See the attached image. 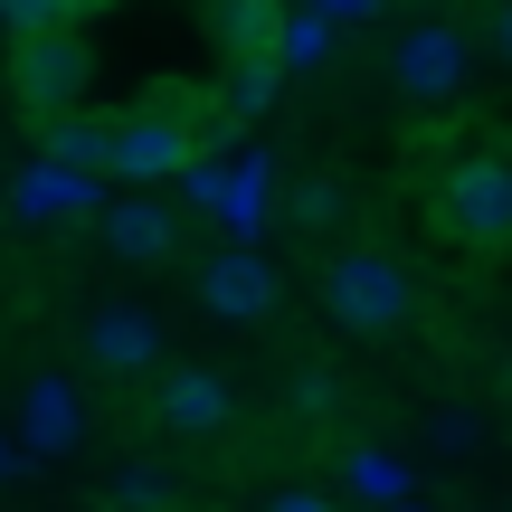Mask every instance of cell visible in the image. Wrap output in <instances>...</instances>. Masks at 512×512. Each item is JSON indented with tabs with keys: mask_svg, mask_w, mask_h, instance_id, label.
I'll return each mask as SVG.
<instances>
[{
	"mask_svg": "<svg viewBox=\"0 0 512 512\" xmlns=\"http://www.w3.org/2000/svg\"><path fill=\"white\" fill-rule=\"evenodd\" d=\"M86 361L114 370V380L162 370V313H143V304H95L86 313Z\"/></svg>",
	"mask_w": 512,
	"mask_h": 512,
	"instance_id": "obj_8",
	"label": "cell"
},
{
	"mask_svg": "<svg viewBox=\"0 0 512 512\" xmlns=\"http://www.w3.org/2000/svg\"><path fill=\"white\" fill-rule=\"evenodd\" d=\"M105 247L124 256V266H171V256H181V219H171L162 200H143V190H133V200L105 209Z\"/></svg>",
	"mask_w": 512,
	"mask_h": 512,
	"instance_id": "obj_9",
	"label": "cell"
},
{
	"mask_svg": "<svg viewBox=\"0 0 512 512\" xmlns=\"http://www.w3.org/2000/svg\"><path fill=\"white\" fill-rule=\"evenodd\" d=\"M465 76H475V48H465V29H446V19H418V29L389 48V86H399L408 105H456Z\"/></svg>",
	"mask_w": 512,
	"mask_h": 512,
	"instance_id": "obj_5",
	"label": "cell"
},
{
	"mask_svg": "<svg viewBox=\"0 0 512 512\" xmlns=\"http://www.w3.org/2000/svg\"><path fill=\"white\" fill-rule=\"evenodd\" d=\"M209 29L228 57H285V0H209Z\"/></svg>",
	"mask_w": 512,
	"mask_h": 512,
	"instance_id": "obj_10",
	"label": "cell"
},
{
	"mask_svg": "<svg viewBox=\"0 0 512 512\" xmlns=\"http://www.w3.org/2000/svg\"><path fill=\"white\" fill-rule=\"evenodd\" d=\"M29 427H38V446H67L76 427H86L76 389H67V380H38V389H29Z\"/></svg>",
	"mask_w": 512,
	"mask_h": 512,
	"instance_id": "obj_12",
	"label": "cell"
},
{
	"mask_svg": "<svg viewBox=\"0 0 512 512\" xmlns=\"http://www.w3.org/2000/svg\"><path fill=\"white\" fill-rule=\"evenodd\" d=\"M86 76H95V57H86V38H76V29H29L10 48V86H19V105H29L38 124L86 105Z\"/></svg>",
	"mask_w": 512,
	"mask_h": 512,
	"instance_id": "obj_3",
	"label": "cell"
},
{
	"mask_svg": "<svg viewBox=\"0 0 512 512\" xmlns=\"http://www.w3.org/2000/svg\"><path fill=\"white\" fill-rule=\"evenodd\" d=\"M152 408H162L171 437H219V427L238 418V389H228V370H209V361H171L162 389H152Z\"/></svg>",
	"mask_w": 512,
	"mask_h": 512,
	"instance_id": "obj_7",
	"label": "cell"
},
{
	"mask_svg": "<svg viewBox=\"0 0 512 512\" xmlns=\"http://www.w3.org/2000/svg\"><path fill=\"white\" fill-rule=\"evenodd\" d=\"M342 475L361 484V494H380V503H399V484H408V475H399V456H380V446H361V456H342Z\"/></svg>",
	"mask_w": 512,
	"mask_h": 512,
	"instance_id": "obj_15",
	"label": "cell"
},
{
	"mask_svg": "<svg viewBox=\"0 0 512 512\" xmlns=\"http://www.w3.org/2000/svg\"><path fill=\"white\" fill-rule=\"evenodd\" d=\"M152 95H162L152 114H124V124H114V181H133V190L190 171V114H181L190 86H152Z\"/></svg>",
	"mask_w": 512,
	"mask_h": 512,
	"instance_id": "obj_4",
	"label": "cell"
},
{
	"mask_svg": "<svg viewBox=\"0 0 512 512\" xmlns=\"http://www.w3.org/2000/svg\"><path fill=\"white\" fill-rule=\"evenodd\" d=\"M323 313L351 332V342H380V332H399L408 313H418V285H408L399 256H380V247H342V256L323 266Z\"/></svg>",
	"mask_w": 512,
	"mask_h": 512,
	"instance_id": "obj_1",
	"label": "cell"
},
{
	"mask_svg": "<svg viewBox=\"0 0 512 512\" xmlns=\"http://www.w3.org/2000/svg\"><path fill=\"white\" fill-rule=\"evenodd\" d=\"M503 389H512V361H503Z\"/></svg>",
	"mask_w": 512,
	"mask_h": 512,
	"instance_id": "obj_22",
	"label": "cell"
},
{
	"mask_svg": "<svg viewBox=\"0 0 512 512\" xmlns=\"http://www.w3.org/2000/svg\"><path fill=\"white\" fill-rule=\"evenodd\" d=\"M294 408H304V418H323V408H332V380H323V370H304V380H294Z\"/></svg>",
	"mask_w": 512,
	"mask_h": 512,
	"instance_id": "obj_18",
	"label": "cell"
},
{
	"mask_svg": "<svg viewBox=\"0 0 512 512\" xmlns=\"http://www.w3.org/2000/svg\"><path fill=\"white\" fill-rule=\"evenodd\" d=\"M105 0H0V19H10V38L29 29H76V19H95Z\"/></svg>",
	"mask_w": 512,
	"mask_h": 512,
	"instance_id": "obj_13",
	"label": "cell"
},
{
	"mask_svg": "<svg viewBox=\"0 0 512 512\" xmlns=\"http://www.w3.org/2000/svg\"><path fill=\"white\" fill-rule=\"evenodd\" d=\"M294 219H304V228H332V219H342V190H332V181H304V190H294Z\"/></svg>",
	"mask_w": 512,
	"mask_h": 512,
	"instance_id": "obj_17",
	"label": "cell"
},
{
	"mask_svg": "<svg viewBox=\"0 0 512 512\" xmlns=\"http://www.w3.org/2000/svg\"><path fill=\"white\" fill-rule=\"evenodd\" d=\"M332 10H370V0H332Z\"/></svg>",
	"mask_w": 512,
	"mask_h": 512,
	"instance_id": "obj_21",
	"label": "cell"
},
{
	"mask_svg": "<svg viewBox=\"0 0 512 512\" xmlns=\"http://www.w3.org/2000/svg\"><path fill=\"white\" fill-rule=\"evenodd\" d=\"M275 76H285V57H238L228 105H238V114H266V105H275Z\"/></svg>",
	"mask_w": 512,
	"mask_h": 512,
	"instance_id": "obj_14",
	"label": "cell"
},
{
	"mask_svg": "<svg viewBox=\"0 0 512 512\" xmlns=\"http://www.w3.org/2000/svg\"><path fill=\"white\" fill-rule=\"evenodd\" d=\"M190 294H200L209 323H266L275 313V266L256 247H219L200 275H190Z\"/></svg>",
	"mask_w": 512,
	"mask_h": 512,
	"instance_id": "obj_6",
	"label": "cell"
},
{
	"mask_svg": "<svg viewBox=\"0 0 512 512\" xmlns=\"http://www.w3.org/2000/svg\"><path fill=\"white\" fill-rule=\"evenodd\" d=\"M437 219L456 228L465 247H512V162L503 152H465L437 181Z\"/></svg>",
	"mask_w": 512,
	"mask_h": 512,
	"instance_id": "obj_2",
	"label": "cell"
},
{
	"mask_svg": "<svg viewBox=\"0 0 512 512\" xmlns=\"http://www.w3.org/2000/svg\"><path fill=\"white\" fill-rule=\"evenodd\" d=\"M494 48H503V67H512V0H494Z\"/></svg>",
	"mask_w": 512,
	"mask_h": 512,
	"instance_id": "obj_20",
	"label": "cell"
},
{
	"mask_svg": "<svg viewBox=\"0 0 512 512\" xmlns=\"http://www.w3.org/2000/svg\"><path fill=\"white\" fill-rule=\"evenodd\" d=\"M256 512H332L323 494H275V503H256Z\"/></svg>",
	"mask_w": 512,
	"mask_h": 512,
	"instance_id": "obj_19",
	"label": "cell"
},
{
	"mask_svg": "<svg viewBox=\"0 0 512 512\" xmlns=\"http://www.w3.org/2000/svg\"><path fill=\"white\" fill-rule=\"evenodd\" d=\"M114 512H171V484L152 475V465H133V475L114 484Z\"/></svg>",
	"mask_w": 512,
	"mask_h": 512,
	"instance_id": "obj_16",
	"label": "cell"
},
{
	"mask_svg": "<svg viewBox=\"0 0 512 512\" xmlns=\"http://www.w3.org/2000/svg\"><path fill=\"white\" fill-rule=\"evenodd\" d=\"M48 171H114V124L48 114Z\"/></svg>",
	"mask_w": 512,
	"mask_h": 512,
	"instance_id": "obj_11",
	"label": "cell"
}]
</instances>
